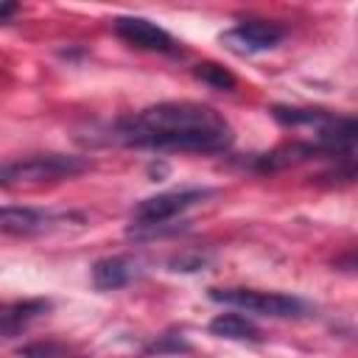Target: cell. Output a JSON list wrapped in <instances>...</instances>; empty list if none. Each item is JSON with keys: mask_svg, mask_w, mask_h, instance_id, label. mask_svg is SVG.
Here are the masks:
<instances>
[{"mask_svg": "<svg viewBox=\"0 0 358 358\" xmlns=\"http://www.w3.org/2000/svg\"><path fill=\"white\" fill-rule=\"evenodd\" d=\"M140 274V266L134 257L129 255H112V257H101L92 266V285L98 291H115L129 285L134 277Z\"/></svg>", "mask_w": 358, "mask_h": 358, "instance_id": "ba28073f", "label": "cell"}, {"mask_svg": "<svg viewBox=\"0 0 358 358\" xmlns=\"http://www.w3.org/2000/svg\"><path fill=\"white\" fill-rule=\"evenodd\" d=\"M213 190H207V187H182V190H165V193H157V196H148V199H143V201H137V207L131 210V235L134 232H148V235H154V232H159L171 218H176V215H182L187 207H193V204H199V201H204L207 196H210Z\"/></svg>", "mask_w": 358, "mask_h": 358, "instance_id": "7a4b0ae2", "label": "cell"}, {"mask_svg": "<svg viewBox=\"0 0 358 358\" xmlns=\"http://www.w3.org/2000/svg\"><path fill=\"white\" fill-rule=\"evenodd\" d=\"M14 11H17V6H14V3H6V6H0V22H6V20H8Z\"/></svg>", "mask_w": 358, "mask_h": 358, "instance_id": "e0dca14e", "label": "cell"}, {"mask_svg": "<svg viewBox=\"0 0 358 358\" xmlns=\"http://www.w3.org/2000/svg\"><path fill=\"white\" fill-rule=\"evenodd\" d=\"M313 154H319L313 143H299V140H296V143L280 145V148H274V151L257 157V159H255V171H263V173H268V171H282V168L296 165V162H302V159H308V157H313Z\"/></svg>", "mask_w": 358, "mask_h": 358, "instance_id": "30bf717a", "label": "cell"}, {"mask_svg": "<svg viewBox=\"0 0 358 358\" xmlns=\"http://www.w3.org/2000/svg\"><path fill=\"white\" fill-rule=\"evenodd\" d=\"M48 310H50L48 299H25V302L0 308V338H14L17 333H22L28 324H34Z\"/></svg>", "mask_w": 358, "mask_h": 358, "instance_id": "9c48e42d", "label": "cell"}, {"mask_svg": "<svg viewBox=\"0 0 358 358\" xmlns=\"http://www.w3.org/2000/svg\"><path fill=\"white\" fill-rule=\"evenodd\" d=\"M285 28L268 20H243L238 25H232L229 31H224L221 42L235 50V53H260V50H271L282 42Z\"/></svg>", "mask_w": 358, "mask_h": 358, "instance_id": "5b68a950", "label": "cell"}, {"mask_svg": "<svg viewBox=\"0 0 358 358\" xmlns=\"http://www.w3.org/2000/svg\"><path fill=\"white\" fill-rule=\"evenodd\" d=\"M90 168V162L84 157H73V154H36V157H25L8 165L11 171V185L14 182H59V179H73L78 173H84Z\"/></svg>", "mask_w": 358, "mask_h": 358, "instance_id": "277c9868", "label": "cell"}, {"mask_svg": "<svg viewBox=\"0 0 358 358\" xmlns=\"http://www.w3.org/2000/svg\"><path fill=\"white\" fill-rule=\"evenodd\" d=\"M112 140L151 151L215 154L229 148L232 126L224 120V115H218L207 103L165 101L115 120Z\"/></svg>", "mask_w": 358, "mask_h": 358, "instance_id": "6da1fadb", "label": "cell"}, {"mask_svg": "<svg viewBox=\"0 0 358 358\" xmlns=\"http://www.w3.org/2000/svg\"><path fill=\"white\" fill-rule=\"evenodd\" d=\"M196 78L204 81V84H210V87H215V90H232V87L238 84L235 76H232L227 67L215 64V62H204V64H199V67H196Z\"/></svg>", "mask_w": 358, "mask_h": 358, "instance_id": "4fadbf2b", "label": "cell"}, {"mask_svg": "<svg viewBox=\"0 0 358 358\" xmlns=\"http://www.w3.org/2000/svg\"><path fill=\"white\" fill-rule=\"evenodd\" d=\"M204 263H207V257H204L201 252H193V255H182V257H173V260H171L173 271H199Z\"/></svg>", "mask_w": 358, "mask_h": 358, "instance_id": "2e32d148", "label": "cell"}, {"mask_svg": "<svg viewBox=\"0 0 358 358\" xmlns=\"http://www.w3.org/2000/svg\"><path fill=\"white\" fill-rule=\"evenodd\" d=\"M20 358H64L67 350L62 344H53V341H36V344H28L17 352Z\"/></svg>", "mask_w": 358, "mask_h": 358, "instance_id": "9a60e30c", "label": "cell"}, {"mask_svg": "<svg viewBox=\"0 0 358 358\" xmlns=\"http://www.w3.org/2000/svg\"><path fill=\"white\" fill-rule=\"evenodd\" d=\"M187 350H190V344L185 341V336H182V333H162V336H157V341H151V344L145 347V352H148V355L187 352Z\"/></svg>", "mask_w": 358, "mask_h": 358, "instance_id": "5bb4252c", "label": "cell"}, {"mask_svg": "<svg viewBox=\"0 0 358 358\" xmlns=\"http://www.w3.org/2000/svg\"><path fill=\"white\" fill-rule=\"evenodd\" d=\"M210 299L221 305H232L257 316H274V319H291L305 313V302L291 294L277 291H255V288H210Z\"/></svg>", "mask_w": 358, "mask_h": 358, "instance_id": "3957f363", "label": "cell"}, {"mask_svg": "<svg viewBox=\"0 0 358 358\" xmlns=\"http://www.w3.org/2000/svg\"><path fill=\"white\" fill-rule=\"evenodd\" d=\"M210 333L213 336H221V338H232V341H260V327L241 316V313H221L210 322Z\"/></svg>", "mask_w": 358, "mask_h": 358, "instance_id": "8fae6325", "label": "cell"}, {"mask_svg": "<svg viewBox=\"0 0 358 358\" xmlns=\"http://www.w3.org/2000/svg\"><path fill=\"white\" fill-rule=\"evenodd\" d=\"M6 185H11V171H8V165H0V187H6Z\"/></svg>", "mask_w": 358, "mask_h": 358, "instance_id": "ac0fdd59", "label": "cell"}, {"mask_svg": "<svg viewBox=\"0 0 358 358\" xmlns=\"http://www.w3.org/2000/svg\"><path fill=\"white\" fill-rule=\"evenodd\" d=\"M112 28L123 42H129L140 50H157V53H173L176 50L173 36L145 17H117V20H112Z\"/></svg>", "mask_w": 358, "mask_h": 358, "instance_id": "8992f818", "label": "cell"}, {"mask_svg": "<svg viewBox=\"0 0 358 358\" xmlns=\"http://www.w3.org/2000/svg\"><path fill=\"white\" fill-rule=\"evenodd\" d=\"M274 120L282 123V126H313L316 131L333 117V112H324V109H291V106H274L271 109Z\"/></svg>", "mask_w": 358, "mask_h": 358, "instance_id": "7c38bea8", "label": "cell"}, {"mask_svg": "<svg viewBox=\"0 0 358 358\" xmlns=\"http://www.w3.org/2000/svg\"><path fill=\"white\" fill-rule=\"evenodd\" d=\"M56 221H64V215L56 218L48 210L22 207V204H3L0 207V235H36V232H45Z\"/></svg>", "mask_w": 358, "mask_h": 358, "instance_id": "52a82bcc", "label": "cell"}]
</instances>
